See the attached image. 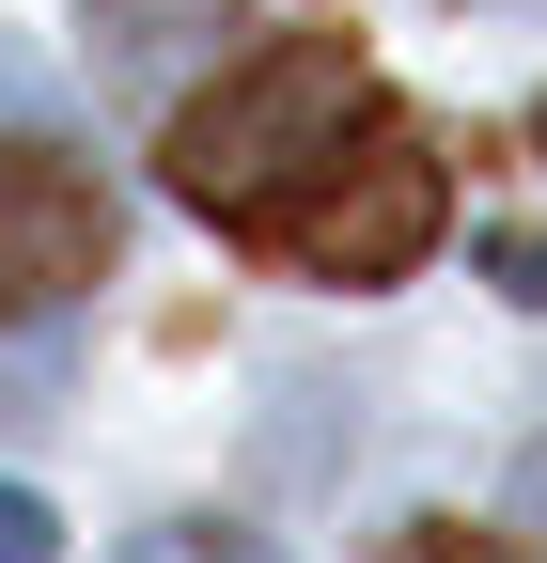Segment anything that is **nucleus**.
I'll return each mask as SVG.
<instances>
[{"label":"nucleus","instance_id":"f257e3e1","mask_svg":"<svg viewBox=\"0 0 547 563\" xmlns=\"http://www.w3.org/2000/svg\"><path fill=\"white\" fill-rule=\"evenodd\" d=\"M360 110H376V63H360L345 32H250V47H220V63L157 110V188L188 203V220L250 235Z\"/></svg>","mask_w":547,"mask_h":563},{"label":"nucleus","instance_id":"f03ea898","mask_svg":"<svg viewBox=\"0 0 547 563\" xmlns=\"http://www.w3.org/2000/svg\"><path fill=\"white\" fill-rule=\"evenodd\" d=\"M454 235V157H438V125L423 110H360L328 157L266 203V220L235 235V251H266V266H298V282H328V298H376V282H406Z\"/></svg>","mask_w":547,"mask_h":563},{"label":"nucleus","instance_id":"7ed1b4c3","mask_svg":"<svg viewBox=\"0 0 547 563\" xmlns=\"http://www.w3.org/2000/svg\"><path fill=\"white\" fill-rule=\"evenodd\" d=\"M125 220H110V173L63 157L47 125H0V344H32L47 313H79L110 282Z\"/></svg>","mask_w":547,"mask_h":563},{"label":"nucleus","instance_id":"20e7f679","mask_svg":"<svg viewBox=\"0 0 547 563\" xmlns=\"http://www.w3.org/2000/svg\"><path fill=\"white\" fill-rule=\"evenodd\" d=\"M203 0H79V32H94V63L110 79H157L172 47H220V32H188Z\"/></svg>","mask_w":547,"mask_h":563},{"label":"nucleus","instance_id":"39448f33","mask_svg":"<svg viewBox=\"0 0 547 563\" xmlns=\"http://www.w3.org/2000/svg\"><path fill=\"white\" fill-rule=\"evenodd\" d=\"M110 563H282L266 532H235V517H157V532H125Z\"/></svg>","mask_w":547,"mask_h":563},{"label":"nucleus","instance_id":"423d86ee","mask_svg":"<svg viewBox=\"0 0 547 563\" xmlns=\"http://www.w3.org/2000/svg\"><path fill=\"white\" fill-rule=\"evenodd\" d=\"M376 563H532V548H516V532H469V517H406Z\"/></svg>","mask_w":547,"mask_h":563},{"label":"nucleus","instance_id":"0eeeda50","mask_svg":"<svg viewBox=\"0 0 547 563\" xmlns=\"http://www.w3.org/2000/svg\"><path fill=\"white\" fill-rule=\"evenodd\" d=\"M0 563H47V501L32 485H0Z\"/></svg>","mask_w":547,"mask_h":563},{"label":"nucleus","instance_id":"6e6552de","mask_svg":"<svg viewBox=\"0 0 547 563\" xmlns=\"http://www.w3.org/2000/svg\"><path fill=\"white\" fill-rule=\"evenodd\" d=\"M516 532H532V563H547V439L516 454Z\"/></svg>","mask_w":547,"mask_h":563},{"label":"nucleus","instance_id":"1a4fd4ad","mask_svg":"<svg viewBox=\"0 0 547 563\" xmlns=\"http://www.w3.org/2000/svg\"><path fill=\"white\" fill-rule=\"evenodd\" d=\"M0 391H47V344H32V361H16V376H0Z\"/></svg>","mask_w":547,"mask_h":563},{"label":"nucleus","instance_id":"9d476101","mask_svg":"<svg viewBox=\"0 0 547 563\" xmlns=\"http://www.w3.org/2000/svg\"><path fill=\"white\" fill-rule=\"evenodd\" d=\"M532 157H547V95H532Z\"/></svg>","mask_w":547,"mask_h":563}]
</instances>
